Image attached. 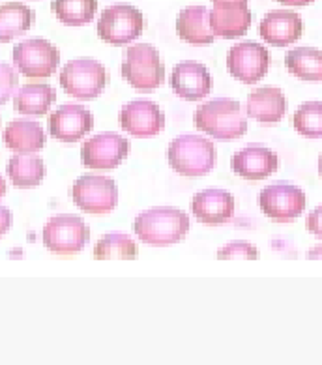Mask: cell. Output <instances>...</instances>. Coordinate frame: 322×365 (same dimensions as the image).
I'll list each match as a JSON object with an SVG mask.
<instances>
[{
    "label": "cell",
    "instance_id": "30bf717a",
    "mask_svg": "<svg viewBox=\"0 0 322 365\" xmlns=\"http://www.w3.org/2000/svg\"><path fill=\"white\" fill-rule=\"evenodd\" d=\"M262 214L277 223H289L296 220L306 210V193L296 185L277 182L268 185L259 195Z\"/></svg>",
    "mask_w": 322,
    "mask_h": 365
},
{
    "label": "cell",
    "instance_id": "484cf974",
    "mask_svg": "<svg viewBox=\"0 0 322 365\" xmlns=\"http://www.w3.org/2000/svg\"><path fill=\"white\" fill-rule=\"evenodd\" d=\"M285 66L292 76L309 83L322 81V51L315 47H296L285 55Z\"/></svg>",
    "mask_w": 322,
    "mask_h": 365
},
{
    "label": "cell",
    "instance_id": "52a82bcc",
    "mask_svg": "<svg viewBox=\"0 0 322 365\" xmlns=\"http://www.w3.org/2000/svg\"><path fill=\"white\" fill-rule=\"evenodd\" d=\"M142 11L130 4L109 6L98 19V36L111 46H124L137 40L142 34Z\"/></svg>",
    "mask_w": 322,
    "mask_h": 365
},
{
    "label": "cell",
    "instance_id": "83f0119b",
    "mask_svg": "<svg viewBox=\"0 0 322 365\" xmlns=\"http://www.w3.org/2000/svg\"><path fill=\"white\" fill-rule=\"evenodd\" d=\"M137 255V244L122 232L103 236L94 247V259L98 260H133Z\"/></svg>",
    "mask_w": 322,
    "mask_h": 365
},
{
    "label": "cell",
    "instance_id": "44dd1931",
    "mask_svg": "<svg viewBox=\"0 0 322 365\" xmlns=\"http://www.w3.org/2000/svg\"><path fill=\"white\" fill-rule=\"evenodd\" d=\"M4 145L17 154H34L46 146V131L40 122L14 120L6 125L2 133Z\"/></svg>",
    "mask_w": 322,
    "mask_h": 365
},
{
    "label": "cell",
    "instance_id": "6da1fadb",
    "mask_svg": "<svg viewBox=\"0 0 322 365\" xmlns=\"http://www.w3.org/2000/svg\"><path fill=\"white\" fill-rule=\"evenodd\" d=\"M193 124L214 139L234 140L246 135L247 118L244 116L240 101L232 98H216L202 103L195 110Z\"/></svg>",
    "mask_w": 322,
    "mask_h": 365
},
{
    "label": "cell",
    "instance_id": "7c38bea8",
    "mask_svg": "<svg viewBox=\"0 0 322 365\" xmlns=\"http://www.w3.org/2000/svg\"><path fill=\"white\" fill-rule=\"evenodd\" d=\"M122 130L133 137H154L165 128V115L157 103L145 98L133 100L120 109L118 115Z\"/></svg>",
    "mask_w": 322,
    "mask_h": 365
},
{
    "label": "cell",
    "instance_id": "d4e9b609",
    "mask_svg": "<svg viewBox=\"0 0 322 365\" xmlns=\"http://www.w3.org/2000/svg\"><path fill=\"white\" fill-rule=\"evenodd\" d=\"M34 19V11L21 2H6L0 6V43L11 41L31 31Z\"/></svg>",
    "mask_w": 322,
    "mask_h": 365
},
{
    "label": "cell",
    "instance_id": "277c9868",
    "mask_svg": "<svg viewBox=\"0 0 322 365\" xmlns=\"http://www.w3.org/2000/svg\"><path fill=\"white\" fill-rule=\"evenodd\" d=\"M122 76L137 91H156L165 79V66L156 47L135 43L124 53Z\"/></svg>",
    "mask_w": 322,
    "mask_h": 365
},
{
    "label": "cell",
    "instance_id": "7a4b0ae2",
    "mask_svg": "<svg viewBox=\"0 0 322 365\" xmlns=\"http://www.w3.org/2000/svg\"><path fill=\"white\" fill-rule=\"evenodd\" d=\"M139 240L156 247H165L184 240L189 232V217L177 208H154L137 215L133 223Z\"/></svg>",
    "mask_w": 322,
    "mask_h": 365
},
{
    "label": "cell",
    "instance_id": "2e32d148",
    "mask_svg": "<svg viewBox=\"0 0 322 365\" xmlns=\"http://www.w3.org/2000/svg\"><path fill=\"white\" fill-rule=\"evenodd\" d=\"M259 34L264 41L276 47H287L303 34V21L296 11L274 10L262 17Z\"/></svg>",
    "mask_w": 322,
    "mask_h": 365
},
{
    "label": "cell",
    "instance_id": "7402d4cb",
    "mask_svg": "<svg viewBox=\"0 0 322 365\" xmlns=\"http://www.w3.org/2000/svg\"><path fill=\"white\" fill-rule=\"evenodd\" d=\"M56 101V91L49 85L21 86L14 96V109L26 116H43L49 113L51 106Z\"/></svg>",
    "mask_w": 322,
    "mask_h": 365
},
{
    "label": "cell",
    "instance_id": "ffe728a7",
    "mask_svg": "<svg viewBox=\"0 0 322 365\" xmlns=\"http://www.w3.org/2000/svg\"><path fill=\"white\" fill-rule=\"evenodd\" d=\"M177 32L182 40L193 46H208L216 34L212 31L210 10L204 6H189L178 14Z\"/></svg>",
    "mask_w": 322,
    "mask_h": 365
},
{
    "label": "cell",
    "instance_id": "e575fe53",
    "mask_svg": "<svg viewBox=\"0 0 322 365\" xmlns=\"http://www.w3.org/2000/svg\"><path fill=\"white\" fill-rule=\"evenodd\" d=\"M307 259L309 260H322V245H315L307 251Z\"/></svg>",
    "mask_w": 322,
    "mask_h": 365
},
{
    "label": "cell",
    "instance_id": "74e56055",
    "mask_svg": "<svg viewBox=\"0 0 322 365\" xmlns=\"http://www.w3.org/2000/svg\"><path fill=\"white\" fill-rule=\"evenodd\" d=\"M318 175H321V178H322V154H321V158H318Z\"/></svg>",
    "mask_w": 322,
    "mask_h": 365
},
{
    "label": "cell",
    "instance_id": "cb8c5ba5",
    "mask_svg": "<svg viewBox=\"0 0 322 365\" xmlns=\"http://www.w3.org/2000/svg\"><path fill=\"white\" fill-rule=\"evenodd\" d=\"M251 11L247 8H216L210 10L212 31L227 40L244 36L251 26Z\"/></svg>",
    "mask_w": 322,
    "mask_h": 365
},
{
    "label": "cell",
    "instance_id": "8d00e7d4",
    "mask_svg": "<svg viewBox=\"0 0 322 365\" xmlns=\"http://www.w3.org/2000/svg\"><path fill=\"white\" fill-rule=\"evenodd\" d=\"M6 195V180L0 176V199Z\"/></svg>",
    "mask_w": 322,
    "mask_h": 365
},
{
    "label": "cell",
    "instance_id": "9a60e30c",
    "mask_svg": "<svg viewBox=\"0 0 322 365\" xmlns=\"http://www.w3.org/2000/svg\"><path fill=\"white\" fill-rule=\"evenodd\" d=\"M172 92L187 101H199L212 91V76L208 68L199 62H180L172 68Z\"/></svg>",
    "mask_w": 322,
    "mask_h": 365
},
{
    "label": "cell",
    "instance_id": "8fae6325",
    "mask_svg": "<svg viewBox=\"0 0 322 365\" xmlns=\"http://www.w3.org/2000/svg\"><path fill=\"white\" fill-rule=\"evenodd\" d=\"M227 68L234 79L246 85H255L266 76L270 68V53L257 41H240L229 49Z\"/></svg>",
    "mask_w": 322,
    "mask_h": 365
},
{
    "label": "cell",
    "instance_id": "3957f363",
    "mask_svg": "<svg viewBox=\"0 0 322 365\" xmlns=\"http://www.w3.org/2000/svg\"><path fill=\"white\" fill-rule=\"evenodd\" d=\"M167 158H169V165L178 175L197 178L214 169L217 154L214 143L207 137L180 135L171 140Z\"/></svg>",
    "mask_w": 322,
    "mask_h": 365
},
{
    "label": "cell",
    "instance_id": "f1b7e54d",
    "mask_svg": "<svg viewBox=\"0 0 322 365\" xmlns=\"http://www.w3.org/2000/svg\"><path fill=\"white\" fill-rule=\"evenodd\" d=\"M294 130L307 139L322 137V101H307L300 106L292 118Z\"/></svg>",
    "mask_w": 322,
    "mask_h": 365
},
{
    "label": "cell",
    "instance_id": "836d02e7",
    "mask_svg": "<svg viewBox=\"0 0 322 365\" xmlns=\"http://www.w3.org/2000/svg\"><path fill=\"white\" fill-rule=\"evenodd\" d=\"M216 8H247V0H212Z\"/></svg>",
    "mask_w": 322,
    "mask_h": 365
},
{
    "label": "cell",
    "instance_id": "d6a6232c",
    "mask_svg": "<svg viewBox=\"0 0 322 365\" xmlns=\"http://www.w3.org/2000/svg\"><path fill=\"white\" fill-rule=\"evenodd\" d=\"M11 223H14V215L11 212L6 208V206L0 205V238L11 229Z\"/></svg>",
    "mask_w": 322,
    "mask_h": 365
},
{
    "label": "cell",
    "instance_id": "f546056e",
    "mask_svg": "<svg viewBox=\"0 0 322 365\" xmlns=\"http://www.w3.org/2000/svg\"><path fill=\"white\" fill-rule=\"evenodd\" d=\"M217 259L219 260H257L259 250L249 242L237 240L231 244L223 245L222 250L217 251Z\"/></svg>",
    "mask_w": 322,
    "mask_h": 365
},
{
    "label": "cell",
    "instance_id": "5bb4252c",
    "mask_svg": "<svg viewBox=\"0 0 322 365\" xmlns=\"http://www.w3.org/2000/svg\"><path fill=\"white\" fill-rule=\"evenodd\" d=\"M94 116L83 106H62L49 116V133L61 143H77L92 131Z\"/></svg>",
    "mask_w": 322,
    "mask_h": 365
},
{
    "label": "cell",
    "instance_id": "9c48e42d",
    "mask_svg": "<svg viewBox=\"0 0 322 365\" xmlns=\"http://www.w3.org/2000/svg\"><path fill=\"white\" fill-rule=\"evenodd\" d=\"M14 64L25 77L46 79L53 76L61 64V51L51 41L32 38L14 47Z\"/></svg>",
    "mask_w": 322,
    "mask_h": 365
},
{
    "label": "cell",
    "instance_id": "d6986e66",
    "mask_svg": "<svg viewBox=\"0 0 322 365\" xmlns=\"http://www.w3.org/2000/svg\"><path fill=\"white\" fill-rule=\"evenodd\" d=\"M247 116L262 124H276L287 113V98L277 86H261L247 96Z\"/></svg>",
    "mask_w": 322,
    "mask_h": 365
},
{
    "label": "cell",
    "instance_id": "d590c367",
    "mask_svg": "<svg viewBox=\"0 0 322 365\" xmlns=\"http://www.w3.org/2000/svg\"><path fill=\"white\" fill-rule=\"evenodd\" d=\"M277 2H281L285 6H307L311 4L313 0H277Z\"/></svg>",
    "mask_w": 322,
    "mask_h": 365
},
{
    "label": "cell",
    "instance_id": "4316f807",
    "mask_svg": "<svg viewBox=\"0 0 322 365\" xmlns=\"http://www.w3.org/2000/svg\"><path fill=\"white\" fill-rule=\"evenodd\" d=\"M51 10L64 25L80 26L90 23L98 11V0H53Z\"/></svg>",
    "mask_w": 322,
    "mask_h": 365
},
{
    "label": "cell",
    "instance_id": "ba28073f",
    "mask_svg": "<svg viewBox=\"0 0 322 365\" xmlns=\"http://www.w3.org/2000/svg\"><path fill=\"white\" fill-rule=\"evenodd\" d=\"M71 199L77 208L86 214H109L115 210L118 202L116 182L100 175L80 176L71 187Z\"/></svg>",
    "mask_w": 322,
    "mask_h": 365
},
{
    "label": "cell",
    "instance_id": "5b68a950",
    "mask_svg": "<svg viewBox=\"0 0 322 365\" xmlns=\"http://www.w3.org/2000/svg\"><path fill=\"white\" fill-rule=\"evenodd\" d=\"M41 236L43 245L53 255L70 257L85 250L90 240V229L79 215L62 214L47 221Z\"/></svg>",
    "mask_w": 322,
    "mask_h": 365
},
{
    "label": "cell",
    "instance_id": "e0dca14e",
    "mask_svg": "<svg viewBox=\"0 0 322 365\" xmlns=\"http://www.w3.org/2000/svg\"><path fill=\"white\" fill-rule=\"evenodd\" d=\"M232 170L246 180H264L279 167L277 154L266 146L249 145L238 150L231 160Z\"/></svg>",
    "mask_w": 322,
    "mask_h": 365
},
{
    "label": "cell",
    "instance_id": "ac0fdd59",
    "mask_svg": "<svg viewBox=\"0 0 322 365\" xmlns=\"http://www.w3.org/2000/svg\"><path fill=\"white\" fill-rule=\"evenodd\" d=\"M234 197L223 190L199 191L192 199V212L197 220L207 225H222L234 215Z\"/></svg>",
    "mask_w": 322,
    "mask_h": 365
},
{
    "label": "cell",
    "instance_id": "8992f818",
    "mask_svg": "<svg viewBox=\"0 0 322 365\" xmlns=\"http://www.w3.org/2000/svg\"><path fill=\"white\" fill-rule=\"evenodd\" d=\"M109 83L105 66L92 58L70 61L61 71V86L77 100H94Z\"/></svg>",
    "mask_w": 322,
    "mask_h": 365
},
{
    "label": "cell",
    "instance_id": "1f68e13d",
    "mask_svg": "<svg viewBox=\"0 0 322 365\" xmlns=\"http://www.w3.org/2000/svg\"><path fill=\"white\" fill-rule=\"evenodd\" d=\"M306 227L315 238L322 240V206H317L311 214L307 215Z\"/></svg>",
    "mask_w": 322,
    "mask_h": 365
},
{
    "label": "cell",
    "instance_id": "4fadbf2b",
    "mask_svg": "<svg viewBox=\"0 0 322 365\" xmlns=\"http://www.w3.org/2000/svg\"><path fill=\"white\" fill-rule=\"evenodd\" d=\"M130 143L116 133H101L88 139L80 148L83 165L88 169H115L126 160Z\"/></svg>",
    "mask_w": 322,
    "mask_h": 365
},
{
    "label": "cell",
    "instance_id": "4dcf8cb0",
    "mask_svg": "<svg viewBox=\"0 0 322 365\" xmlns=\"http://www.w3.org/2000/svg\"><path fill=\"white\" fill-rule=\"evenodd\" d=\"M19 86V76L17 71L6 62H0V106H4L10 100L16 88Z\"/></svg>",
    "mask_w": 322,
    "mask_h": 365
},
{
    "label": "cell",
    "instance_id": "603a6c76",
    "mask_svg": "<svg viewBox=\"0 0 322 365\" xmlns=\"http://www.w3.org/2000/svg\"><path fill=\"white\" fill-rule=\"evenodd\" d=\"M6 173L11 184L21 190H28L40 185L46 178V163L34 154H17L8 161Z\"/></svg>",
    "mask_w": 322,
    "mask_h": 365
}]
</instances>
